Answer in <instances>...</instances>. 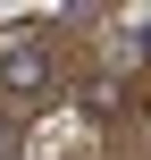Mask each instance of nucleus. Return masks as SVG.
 Returning <instances> with one entry per match:
<instances>
[{"mask_svg":"<svg viewBox=\"0 0 151 160\" xmlns=\"http://www.w3.org/2000/svg\"><path fill=\"white\" fill-rule=\"evenodd\" d=\"M0 93H8V101H42V93H50V42L8 34V42H0Z\"/></svg>","mask_w":151,"mask_h":160,"instance_id":"obj_1","label":"nucleus"}]
</instances>
